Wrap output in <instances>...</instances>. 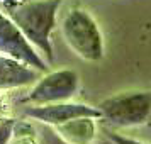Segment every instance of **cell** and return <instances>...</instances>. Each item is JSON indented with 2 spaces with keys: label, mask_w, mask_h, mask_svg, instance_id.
<instances>
[{
  "label": "cell",
  "mask_w": 151,
  "mask_h": 144,
  "mask_svg": "<svg viewBox=\"0 0 151 144\" xmlns=\"http://www.w3.org/2000/svg\"><path fill=\"white\" fill-rule=\"evenodd\" d=\"M63 0H29L15 5L4 7L22 36L36 51H39L48 64H53L51 32L56 26V12Z\"/></svg>",
  "instance_id": "6da1fadb"
},
{
  "label": "cell",
  "mask_w": 151,
  "mask_h": 144,
  "mask_svg": "<svg viewBox=\"0 0 151 144\" xmlns=\"http://www.w3.org/2000/svg\"><path fill=\"white\" fill-rule=\"evenodd\" d=\"M61 36L76 56L85 61L104 58V37L95 19L83 9L68 10L61 21Z\"/></svg>",
  "instance_id": "7a4b0ae2"
},
{
  "label": "cell",
  "mask_w": 151,
  "mask_h": 144,
  "mask_svg": "<svg viewBox=\"0 0 151 144\" xmlns=\"http://www.w3.org/2000/svg\"><path fill=\"white\" fill-rule=\"evenodd\" d=\"M97 109L100 110V120L114 127L139 125L151 115V92H122L104 98Z\"/></svg>",
  "instance_id": "3957f363"
},
{
  "label": "cell",
  "mask_w": 151,
  "mask_h": 144,
  "mask_svg": "<svg viewBox=\"0 0 151 144\" xmlns=\"http://www.w3.org/2000/svg\"><path fill=\"white\" fill-rule=\"evenodd\" d=\"M80 85V78L73 69H58L51 71L42 78L36 80L34 88L29 92L24 102L32 105H46V103L68 102L76 93Z\"/></svg>",
  "instance_id": "277c9868"
},
{
  "label": "cell",
  "mask_w": 151,
  "mask_h": 144,
  "mask_svg": "<svg viewBox=\"0 0 151 144\" xmlns=\"http://www.w3.org/2000/svg\"><path fill=\"white\" fill-rule=\"evenodd\" d=\"M0 54L14 58L41 73L49 71V64L46 63V59L32 48V44L10 21V17L2 10H0Z\"/></svg>",
  "instance_id": "5b68a950"
},
{
  "label": "cell",
  "mask_w": 151,
  "mask_h": 144,
  "mask_svg": "<svg viewBox=\"0 0 151 144\" xmlns=\"http://www.w3.org/2000/svg\"><path fill=\"white\" fill-rule=\"evenodd\" d=\"M24 115L31 117L37 122L56 127L60 124H65L68 120L78 119V117H92L100 119V110L97 107L83 105V103H68V102H58V103H46V105H32L24 110Z\"/></svg>",
  "instance_id": "8992f818"
},
{
  "label": "cell",
  "mask_w": 151,
  "mask_h": 144,
  "mask_svg": "<svg viewBox=\"0 0 151 144\" xmlns=\"http://www.w3.org/2000/svg\"><path fill=\"white\" fill-rule=\"evenodd\" d=\"M41 78V71L31 68L14 58L0 54V90L17 88Z\"/></svg>",
  "instance_id": "52a82bcc"
},
{
  "label": "cell",
  "mask_w": 151,
  "mask_h": 144,
  "mask_svg": "<svg viewBox=\"0 0 151 144\" xmlns=\"http://www.w3.org/2000/svg\"><path fill=\"white\" fill-rule=\"evenodd\" d=\"M95 120L92 117H78L56 125L55 129L70 144H92L95 139Z\"/></svg>",
  "instance_id": "ba28073f"
},
{
  "label": "cell",
  "mask_w": 151,
  "mask_h": 144,
  "mask_svg": "<svg viewBox=\"0 0 151 144\" xmlns=\"http://www.w3.org/2000/svg\"><path fill=\"white\" fill-rule=\"evenodd\" d=\"M39 139H41V144H70V143H66L58 132H56L55 127L46 125V124H44L41 134H39Z\"/></svg>",
  "instance_id": "9c48e42d"
},
{
  "label": "cell",
  "mask_w": 151,
  "mask_h": 144,
  "mask_svg": "<svg viewBox=\"0 0 151 144\" xmlns=\"http://www.w3.org/2000/svg\"><path fill=\"white\" fill-rule=\"evenodd\" d=\"M14 130H15V143L14 144H37V141H36V137H34V130H32V127L26 125V129H24L26 132H21V130L14 125Z\"/></svg>",
  "instance_id": "30bf717a"
},
{
  "label": "cell",
  "mask_w": 151,
  "mask_h": 144,
  "mask_svg": "<svg viewBox=\"0 0 151 144\" xmlns=\"http://www.w3.org/2000/svg\"><path fill=\"white\" fill-rule=\"evenodd\" d=\"M14 125L15 120L12 119H0V144H7L9 139L12 137V132H14Z\"/></svg>",
  "instance_id": "8fae6325"
},
{
  "label": "cell",
  "mask_w": 151,
  "mask_h": 144,
  "mask_svg": "<svg viewBox=\"0 0 151 144\" xmlns=\"http://www.w3.org/2000/svg\"><path fill=\"white\" fill-rule=\"evenodd\" d=\"M105 136H107V141L112 144H146V143H141V141H136V139H131V137H126V136H121L117 132H112V130L105 129Z\"/></svg>",
  "instance_id": "7c38bea8"
},
{
  "label": "cell",
  "mask_w": 151,
  "mask_h": 144,
  "mask_svg": "<svg viewBox=\"0 0 151 144\" xmlns=\"http://www.w3.org/2000/svg\"><path fill=\"white\" fill-rule=\"evenodd\" d=\"M22 2H29V0H0V7H9V5H15V4H22Z\"/></svg>",
  "instance_id": "4fadbf2b"
},
{
  "label": "cell",
  "mask_w": 151,
  "mask_h": 144,
  "mask_svg": "<svg viewBox=\"0 0 151 144\" xmlns=\"http://www.w3.org/2000/svg\"><path fill=\"white\" fill-rule=\"evenodd\" d=\"M104 144H112V143H109V141H107V143H104Z\"/></svg>",
  "instance_id": "5bb4252c"
}]
</instances>
